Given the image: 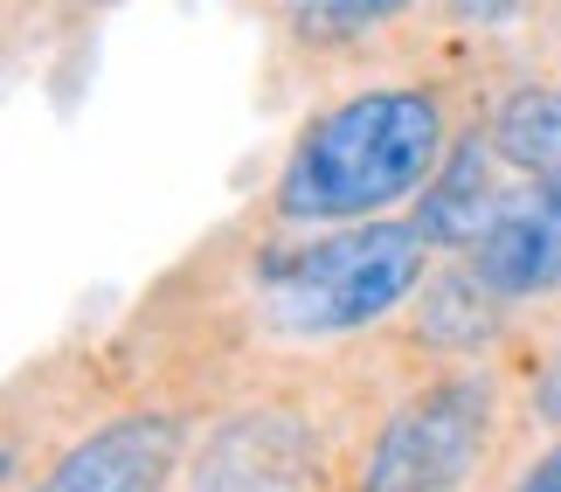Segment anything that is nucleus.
I'll list each match as a JSON object with an SVG mask.
<instances>
[{
    "label": "nucleus",
    "instance_id": "f257e3e1",
    "mask_svg": "<svg viewBox=\"0 0 561 492\" xmlns=\"http://www.w3.org/2000/svg\"><path fill=\"white\" fill-rule=\"evenodd\" d=\"M458 146L450 104L437 83H375L327 104L291 139L271 187L277 222H381L409 195H430L437 167Z\"/></svg>",
    "mask_w": 561,
    "mask_h": 492
},
{
    "label": "nucleus",
    "instance_id": "f03ea898",
    "mask_svg": "<svg viewBox=\"0 0 561 492\" xmlns=\"http://www.w3.org/2000/svg\"><path fill=\"white\" fill-rule=\"evenodd\" d=\"M430 256L437 250L416 222H354L306 243H277L250 285V312L277 340H340L402 312Z\"/></svg>",
    "mask_w": 561,
    "mask_h": 492
},
{
    "label": "nucleus",
    "instance_id": "7ed1b4c3",
    "mask_svg": "<svg viewBox=\"0 0 561 492\" xmlns=\"http://www.w3.org/2000/svg\"><path fill=\"white\" fill-rule=\"evenodd\" d=\"M492 381L485 375H437L381 423L360 458V492H450L479 472L492 444Z\"/></svg>",
    "mask_w": 561,
    "mask_h": 492
},
{
    "label": "nucleus",
    "instance_id": "20e7f679",
    "mask_svg": "<svg viewBox=\"0 0 561 492\" xmlns=\"http://www.w3.org/2000/svg\"><path fill=\"white\" fill-rule=\"evenodd\" d=\"M187 451V423L167 410H133L98 423L56 458V472L35 492H167Z\"/></svg>",
    "mask_w": 561,
    "mask_h": 492
},
{
    "label": "nucleus",
    "instance_id": "39448f33",
    "mask_svg": "<svg viewBox=\"0 0 561 492\" xmlns=\"http://www.w3.org/2000/svg\"><path fill=\"white\" fill-rule=\"evenodd\" d=\"M465 264L500 306H520V298L554 291L561 285V181L513 187L500 222L485 229V243L471 250Z\"/></svg>",
    "mask_w": 561,
    "mask_h": 492
},
{
    "label": "nucleus",
    "instance_id": "423d86ee",
    "mask_svg": "<svg viewBox=\"0 0 561 492\" xmlns=\"http://www.w3.org/2000/svg\"><path fill=\"white\" fill-rule=\"evenodd\" d=\"M500 153H492V133L485 125H458V146H450V160L437 167V181H430V195L416 202V222L423 243L437 256H471L485 243V229L500 222V208L513 187H500Z\"/></svg>",
    "mask_w": 561,
    "mask_h": 492
},
{
    "label": "nucleus",
    "instance_id": "0eeeda50",
    "mask_svg": "<svg viewBox=\"0 0 561 492\" xmlns=\"http://www.w3.org/2000/svg\"><path fill=\"white\" fill-rule=\"evenodd\" d=\"M306 458H312V437L285 410H256L215 431V444L194 465V485L202 492H285L306 479Z\"/></svg>",
    "mask_w": 561,
    "mask_h": 492
},
{
    "label": "nucleus",
    "instance_id": "6e6552de",
    "mask_svg": "<svg viewBox=\"0 0 561 492\" xmlns=\"http://www.w3.org/2000/svg\"><path fill=\"white\" fill-rule=\"evenodd\" d=\"M492 153L520 167L527 181H561V83H520L485 118Z\"/></svg>",
    "mask_w": 561,
    "mask_h": 492
},
{
    "label": "nucleus",
    "instance_id": "1a4fd4ad",
    "mask_svg": "<svg viewBox=\"0 0 561 492\" xmlns=\"http://www.w3.org/2000/svg\"><path fill=\"white\" fill-rule=\"evenodd\" d=\"M500 298H492L479 277H471V264H450L437 285L423 291V340L444 354H479L492 333H500Z\"/></svg>",
    "mask_w": 561,
    "mask_h": 492
},
{
    "label": "nucleus",
    "instance_id": "9d476101",
    "mask_svg": "<svg viewBox=\"0 0 561 492\" xmlns=\"http://www.w3.org/2000/svg\"><path fill=\"white\" fill-rule=\"evenodd\" d=\"M416 0H277V28H285L298 49L327 56V49H354L375 28H388L396 14H409Z\"/></svg>",
    "mask_w": 561,
    "mask_h": 492
},
{
    "label": "nucleus",
    "instance_id": "9b49d317",
    "mask_svg": "<svg viewBox=\"0 0 561 492\" xmlns=\"http://www.w3.org/2000/svg\"><path fill=\"white\" fill-rule=\"evenodd\" d=\"M450 21H471V28H506V21H520L534 0H444Z\"/></svg>",
    "mask_w": 561,
    "mask_h": 492
},
{
    "label": "nucleus",
    "instance_id": "f8f14e48",
    "mask_svg": "<svg viewBox=\"0 0 561 492\" xmlns=\"http://www.w3.org/2000/svg\"><path fill=\"white\" fill-rule=\"evenodd\" d=\"M534 416H541L548 431H561V340H554V354H548L541 381H534Z\"/></svg>",
    "mask_w": 561,
    "mask_h": 492
},
{
    "label": "nucleus",
    "instance_id": "ddd939ff",
    "mask_svg": "<svg viewBox=\"0 0 561 492\" xmlns=\"http://www.w3.org/2000/svg\"><path fill=\"white\" fill-rule=\"evenodd\" d=\"M513 492H561V444H554V451H548L541 465H534V472H527L520 485H513Z\"/></svg>",
    "mask_w": 561,
    "mask_h": 492
},
{
    "label": "nucleus",
    "instance_id": "4468645a",
    "mask_svg": "<svg viewBox=\"0 0 561 492\" xmlns=\"http://www.w3.org/2000/svg\"><path fill=\"white\" fill-rule=\"evenodd\" d=\"M77 8H104V0H77Z\"/></svg>",
    "mask_w": 561,
    "mask_h": 492
}]
</instances>
